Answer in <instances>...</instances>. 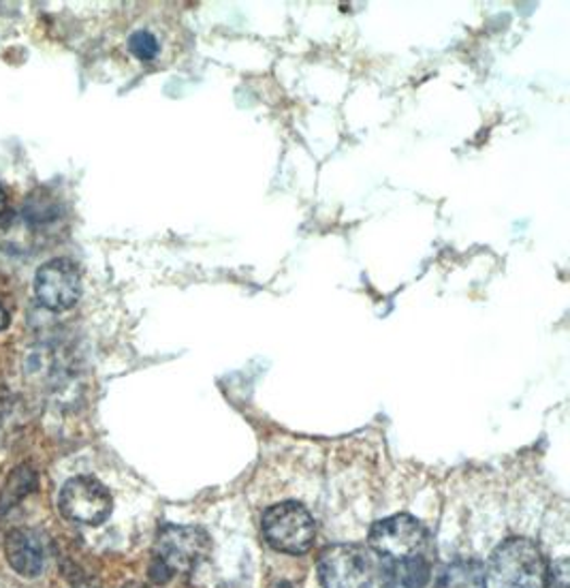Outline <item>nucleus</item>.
<instances>
[{
  "label": "nucleus",
  "mask_w": 570,
  "mask_h": 588,
  "mask_svg": "<svg viewBox=\"0 0 570 588\" xmlns=\"http://www.w3.org/2000/svg\"><path fill=\"white\" fill-rule=\"evenodd\" d=\"M272 588H293L288 583H278V585H274Z\"/></svg>",
  "instance_id": "nucleus-18"
},
{
  "label": "nucleus",
  "mask_w": 570,
  "mask_h": 588,
  "mask_svg": "<svg viewBox=\"0 0 570 588\" xmlns=\"http://www.w3.org/2000/svg\"><path fill=\"white\" fill-rule=\"evenodd\" d=\"M9 323H11L9 313H7V310H4V306L0 304V332H2V330H7V328H9Z\"/></svg>",
  "instance_id": "nucleus-15"
},
{
  "label": "nucleus",
  "mask_w": 570,
  "mask_h": 588,
  "mask_svg": "<svg viewBox=\"0 0 570 588\" xmlns=\"http://www.w3.org/2000/svg\"><path fill=\"white\" fill-rule=\"evenodd\" d=\"M60 574L71 588H103L101 580L69 556H60Z\"/></svg>",
  "instance_id": "nucleus-13"
},
{
  "label": "nucleus",
  "mask_w": 570,
  "mask_h": 588,
  "mask_svg": "<svg viewBox=\"0 0 570 588\" xmlns=\"http://www.w3.org/2000/svg\"><path fill=\"white\" fill-rule=\"evenodd\" d=\"M434 588H487V572L481 561L461 559L445 567Z\"/></svg>",
  "instance_id": "nucleus-11"
},
{
  "label": "nucleus",
  "mask_w": 570,
  "mask_h": 588,
  "mask_svg": "<svg viewBox=\"0 0 570 588\" xmlns=\"http://www.w3.org/2000/svg\"><path fill=\"white\" fill-rule=\"evenodd\" d=\"M126 48H128V54L139 62H157L163 57V50H165V44L161 41V37L150 30V28H137L128 35L126 39Z\"/></svg>",
  "instance_id": "nucleus-12"
},
{
  "label": "nucleus",
  "mask_w": 570,
  "mask_h": 588,
  "mask_svg": "<svg viewBox=\"0 0 570 588\" xmlns=\"http://www.w3.org/2000/svg\"><path fill=\"white\" fill-rule=\"evenodd\" d=\"M120 588H148L146 585H139V583H128V585H124V587Z\"/></svg>",
  "instance_id": "nucleus-17"
},
{
  "label": "nucleus",
  "mask_w": 570,
  "mask_h": 588,
  "mask_svg": "<svg viewBox=\"0 0 570 588\" xmlns=\"http://www.w3.org/2000/svg\"><path fill=\"white\" fill-rule=\"evenodd\" d=\"M317 569L323 588H372V559L357 543L325 548Z\"/></svg>",
  "instance_id": "nucleus-6"
},
{
  "label": "nucleus",
  "mask_w": 570,
  "mask_h": 588,
  "mask_svg": "<svg viewBox=\"0 0 570 588\" xmlns=\"http://www.w3.org/2000/svg\"><path fill=\"white\" fill-rule=\"evenodd\" d=\"M212 552L208 532L199 527L165 525L154 541L148 576L152 585L163 587L173 578L193 574Z\"/></svg>",
  "instance_id": "nucleus-1"
},
{
  "label": "nucleus",
  "mask_w": 570,
  "mask_h": 588,
  "mask_svg": "<svg viewBox=\"0 0 570 588\" xmlns=\"http://www.w3.org/2000/svg\"><path fill=\"white\" fill-rule=\"evenodd\" d=\"M4 208H7V197H4V191L0 188V215L4 212Z\"/></svg>",
  "instance_id": "nucleus-16"
},
{
  "label": "nucleus",
  "mask_w": 570,
  "mask_h": 588,
  "mask_svg": "<svg viewBox=\"0 0 570 588\" xmlns=\"http://www.w3.org/2000/svg\"><path fill=\"white\" fill-rule=\"evenodd\" d=\"M39 473L30 463H22L9 473L4 486L0 488V518H4L11 510H15L26 497L37 492Z\"/></svg>",
  "instance_id": "nucleus-10"
},
{
  "label": "nucleus",
  "mask_w": 570,
  "mask_h": 588,
  "mask_svg": "<svg viewBox=\"0 0 570 588\" xmlns=\"http://www.w3.org/2000/svg\"><path fill=\"white\" fill-rule=\"evenodd\" d=\"M265 541L285 554H306L314 546L317 527L312 514L297 501H285L265 510L263 520Z\"/></svg>",
  "instance_id": "nucleus-3"
},
{
  "label": "nucleus",
  "mask_w": 570,
  "mask_h": 588,
  "mask_svg": "<svg viewBox=\"0 0 570 588\" xmlns=\"http://www.w3.org/2000/svg\"><path fill=\"white\" fill-rule=\"evenodd\" d=\"M368 543L381 556V561L430 556V535L410 514H398L374 523L368 535Z\"/></svg>",
  "instance_id": "nucleus-5"
},
{
  "label": "nucleus",
  "mask_w": 570,
  "mask_h": 588,
  "mask_svg": "<svg viewBox=\"0 0 570 588\" xmlns=\"http://www.w3.org/2000/svg\"><path fill=\"white\" fill-rule=\"evenodd\" d=\"M545 559L528 537H509L492 554V578L498 588H543Z\"/></svg>",
  "instance_id": "nucleus-2"
},
{
  "label": "nucleus",
  "mask_w": 570,
  "mask_h": 588,
  "mask_svg": "<svg viewBox=\"0 0 570 588\" xmlns=\"http://www.w3.org/2000/svg\"><path fill=\"white\" fill-rule=\"evenodd\" d=\"M432 578L430 556L406 561H381L383 588H425Z\"/></svg>",
  "instance_id": "nucleus-9"
},
{
  "label": "nucleus",
  "mask_w": 570,
  "mask_h": 588,
  "mask_svg": "<svg viewBox=\"0 0 570 588\" xmlns=\"http://www.w3.org/2000/svg\"><path fill=\"white\" fill-rule=\"evenodd\" d=\"M4 559L22 578H37L46 569V548L37 530L15 527L4 535Z\"/></svg>",
  "instance_id": "nucleus-8"
},
{
  "label": "nucleus",
  "mask_w": 570,
  "mask_h": 588,
  "mask_svg": "<svg viewBox=\"0 0 570 588\" xmlns=\"http://www.w3.org/2000/svg\"><path fill=\"white\" fill-rule=\"evenodd\" d=\"M35 297L52 313L69 310L82 295V274L71 259H52L35 274Z\"/></svg>",
  "instance_id": "nucleus-7"
},
{
  "label": "nucleus",
  "mask_w": 570,
  "mask_h": 588,
  "mask_svg": "<svg viewBox=\"0 0 570 588\" xmlns=\"http://www.w3.org/2000/svg\"><path fill=\"white\" fill-rule=\"evenodd\" d=\"M569 559H556L554 563H549L545 567V576H543V587L545 588H570L569 580Z\"/></svg>",
  "instance_id": "nucleus-14"
},
{
  "label": "nucleus",
  "mask_w": 570,
  "mask_h": 588,
  "mask_svg": "<svg viewBox=\"0 0 570 588\" xmlns=\"http://www.w3.org/2000/svg\"><path fill=\"white\" fill-rule=\"evenodd\" d=\"M60 514L77 525H103L114 512V499L108 486L90 475H77L64 481L58 494Z\"/></svg>",
  "instance_id": "nucleus-4"
}]
</instances>
